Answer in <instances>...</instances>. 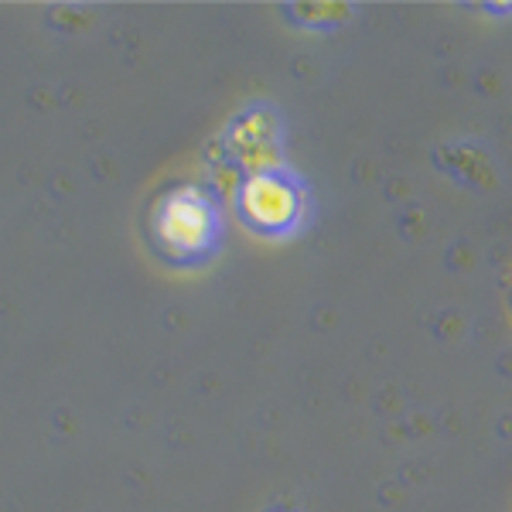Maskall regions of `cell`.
I'll return each mask as SVG.
<instances>
[{
	"label": "cell",
	"instance_id": "obj_1",
	"mask_svg": "<svg viewBox=\"0 0 512 512\" xmlns=\"http://www.w3.org/2000/svg\"><path fill=\"white\" fill-rule=\"evenodd\" d=\"M216 209L198 188H175L158 205V236L175 253H198L212 243Z\"/></svg>",
	"mask_w": 512,
	"mask_h": 512
},
{
	"label": "cell",
	"instance_id": "obj_2",
	"mask_svg": "<svg viewBox=\"0 0 512 512\" xmlns=\"http://www.w3.org/2000/svg\"><path fill=\"white\" fill-rule=\"evenodd\" d=\"M243 212L260 229H287L297 219V192L274 171H260L243 185Z\"/></svg>",
	"mask_w": 512,
	"mask_h": 512
}]
</instances>
